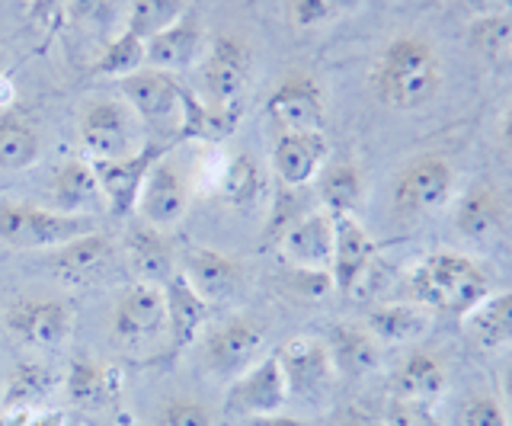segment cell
Masks as SVG:
<instances>
[{"instance_id": "1", "label": "cell", "mask_w": 512, "mask_h": 426, "mask_svg": "<svg viewBox=\"0 0 512 426\" xmlns=\"http://www.w3.org/2000/svg\"><path fill=\"white\" fill-rule=\"evenodd\" d=\"M445 61L439 45L420 33H397L381 45L368 71L372 97L394 113H420L442 93Z\"/></svg>"}, {"instance_id": "2", "label": "cell", "mask_w": 512, "mask_h": 426, "mask_svg": "<svg viewBox=\"0 0 512 426\" xmlns=\"http://www.w3.org/2000/svg\"><path fill=\"white\" fill-rule=\"evenodd\" d=\"M404 289L410 302L423 305L432 314H455V318H464L493 292L484 266L471 254L452 247L429 250L420 260H413L404 273Z\"/></svg>"}, {"instance_id": "3", "label": "cell", "mask_w": 512, "mask_h": 426, "mask_svg": "<svg viewBox=\"0 0 512 426\" xmlns=\"http://www.w3.org/2000/svg\"><path fill=\"white\" fill-rule=\"evenodd\" d=\"M458 189V170L439 151L416 154L397 170L391 183V215L394 222H420L452 205Z\"/></svg>"}, {"instance_id": "4", "label": "cell", "mask_w": 512, "mask_h": 426, "mask_svg": "<svg viewBox=\"0 0 512 426\" xmlns=\"http://www.w3.org/2000/svg\"><path fill=\"white\" fill-rule=\"evenodd\" d=\"M96 231L87 215H64L32 202H0V244L16 250H55Z\"/></svg>"}, {"instance_id": "5", "label": "cell", "mask_w": 512, "mask_h": 426, "mask_svg": "<svg viewBox=\"0 0 512 426\" xmlns=\"http://www.w3.org/2000/svg\"><path fill=\"white\" fill-rule=\"evenodd\" d=\"M141 122L122 97H93L80 106L77 135L80 148L87 151L90 164L119 161L141 151Z\"/></svg>"}, {"instance_id": "6", "label": "cell", "mask_w": 512, "mask_h": 426, "mask_svg": "<svg viewBox=\"0 0 512 426\" xmlns=\"http://www.w3.org/2000/svg\"><path fill=\"white\" fill-rule=\"evenodd\" d=\"M250 77L253 49L240 36L228 33L205 45V55L199 61V81L208 106L240 113V103H244L250 90Z\"/></svg>"}, {"instance_id": "7", "label": "cell", "mask_w": 512, "mask_h": 426, "mask_svg": "<svg viewBox=\"0 0 512 426\" xmlns=\"http://www.w3.org/2000/svg\"><path fill=\"white\" fill-rule=\"evenodd\" d=\"M4 327L23 350H58L74 330V311L58 295H20L7 305Z\"/></svg>"}, {"instance_id": "8", "label": "cell", "mask_w": 512, "mask_h": 426, "mask_svg": "<svg viewBox=\"0 0 512 426\" xmlns=\"http://www.w3.org/2000/svg\"><path fill=\"white\" fill-rule=\"evenodd\" d=\"M266 356V327L247 318V314H234V318L221 321L202 343V366L205 372L218 378V382H234L250 366H256Z\"/></svg>"}, {"instance_id": "9", "label": "cell", "mask_w": 512, "mask_h": 426, "mask_svg": "<svg viewBox=\"0 0 512 426\" xmlns=\"http://www.w3.org/2000/svg\"><path fill=\"white\" fill-rule=\"evenodd\" d=\"M167 330V302L164 289L148 282H132L116 298L109 311V334L122 346L151 343Z\"/></svg>"}, {"instance_id": "10", "label": "cell", "mask_w": 512, "mask_h": 426, "mask_svg": "<svg viewBox=\"0 0 512 426\" xmlns=\"http://www.w3.org/2000/svg\"><path fill=\"white\" fill-rule=\"evenodd\" d=\"M276 356H279V366L285 372L288 394H292V398L317 401V398H324L336 382L330 350L320 337H311V334L288 337L276 350Z\"/></svg>"}, {"instance_id": "11", "label": "cell", "mask_w": 512, "mask_h": 426, "mask_svg": "<svg viewBox=\"0 0 512 426\" xmlns=\"http://www.w3.org/2000/svg\"><path fill=\"white\" fill-rule=\"evenodd\" d=\"M189 196H192V183L186 177V170L180 167V161L164 154L148 170V177H144L135 212L141 222L170 231L173 225L183 222V215L189 209Z\"/></svg>"}, {"instance_id": "12", "label": "cell", "mask_w": 512, "mask_h": 426, "mask_svg": "<svg viewBox=\"0 0 512 426\" xmlns=\"http://www.w3.org/2000/svg\"><path fill=\"white\" fill-rule=\"evenodd\" d=\"M266 113L276 122L279 132H324V119H327L324 90H320V84L311 74L292 71L269 93Z\"/></svg>"}, {"instance_id": "13", "label": "cell", "mask_w": 512, "mask_h": 426, "mask_svg": "<svg viewBox=\"0 0 512 426\" xmlns=\"http://www.w3.org/2000/svg\"><path fill=\"white\" fill-rule=\"evenodd\" d=\"M288 382L285 372L279 366L276 353H266L256 366H250L240 378L228 385V398H224V407L228 414L237 417H269V414H282V407L288 404Z\"/></svg>"}, {"instance_id": "14", "label": "cell", "mask_w": 512, "mask_h": 426, "mask_svg": "<svg viewBox=\"0 0 512 426\" xmlns=\"http://www.w3.org/2000/svg\"><path fill=\"white\" fill-rule=\"evenodd\" d=\"M173 145L176 141H170V138L167 141H148V145H141V151L119 157V161H96L93 164L96 180H100V189H103V199L112 212L132 215L138 209L144 177H148V170L160 161V157L170 154Z\"/></svg>"}, {"instance_id": "15", "label": "cell", "mask_w": 512, "mask_h": 426, "mask_svg": "<svg viewBox=\"0 0 512 426\" xmlns=\"http://www.w3.org/2000/svg\"><path fill=\"white\" fill-rule=\"evenodd\" d=\"M336 218L327 209L301 212L279 234V254L295 273H330Z\"/></svg>"}, {"instance_id": "16", "label": "cell", "mask_w": 512, "mask_h": 426, "mask_svg": "<svg viewBox=\"0 0 512 426\" xmlns=\"http://www.w3.org/2000/svg\"><path fill=\"white\" fill-rule=\"evenodd\" d=\"M180 273L192 282L208 305L212 302H234L247 286V270L231 254H221L205 244H186L180 250Z\"/></svg>"}, {"instance_id": "17", "label": "cell", "mask_w": 512, "mask_h": 426, "mask_svg": "<svg viewBox=\"0 0 512 426\" xmlns=\"http://www.w3.org/2000/svg\"><path fill=\"white\" fill-rule=\"evenodd\" d=\"M122 254L135 282H148V286L164 289L180 273V250H176L173 238L164 228H154L148 222H135L125 231Z\"/></svg>"}, {"instance_id": "18", "label": "cell", "mask_w": 512, "mask_h": 426, "mask_svg": "<svg viewBox=\"0 0 512 426\" xmlns=\"http://www.w3.org/2000/svg\"><path fill=\"white\" fill-rule=\"evenodd\" d=\"M119 97L128 103V109L138 116V122H148L154 129L160 125H180V93L183 87L173 81V74L141 68L135 74L122 77Z\"/></svg>"}, {"instance_id": "19", "label": "cell", "mask_w": 512, "mask_h": 426, "mask_svg": "<svg viewBox=\"0 0 512 426\" xmlns=\"http://www.w3.org/2000/svg\"><path fill=\"white\" fill-rule=\"evenodd\" d=\"M394 404H407L416 410H429L445 401L448 394V369L439 356L426 350H410L397 362L388 378Z\"/></svg>"}, {"instance_id": "20", "label": "cell", "mask_w": 512, "mask_h": 426, "mask_svg": "<svg viewBox=\"0 0 512 426\" xmlns=\"http://www.w3.org/2000/svg\"><path fill=\"white\" fill-rule=\"evenodd\" d=\"M330 161L324 132H279L272 141V173L285 189L311 186Z\"/></svg>"}, {"instance_id": "21", "label": "cell", "mask_w": 512, "mask_h": 426, "mask_svg": "<svg viewBox=\"0 0 512 426\" xmlns=\"http://www.w3.org/2000/svg\"><path fill=\"white\" fill-rule=\"evenodd\" d=\"M336 238H333V260H330V282L336 292H356L372 263L378 257V244L356 215H333Z\"/></svg>"}, {"instance_id": "22", "label": "cell", "mask_w": 512, "mask_h": 426, "mask_svg": "<svg viewBox=\"0 0 512 426\" xmlns=\"http://www.w3.org/2000/svg\"><path fill=\"white\" fill-rule=\"evenodd\" d=\"M116 263V250H112V241L103 238V234H84L71 244H61L48 254L45 266L61 286H93V282L106 279V273Z\"/></svg>"}, {"instance_id": "23", "label": "cell", "mask_w": 512, "mask_h": 426, "mask_svg": "<svg viewBox=\"0 0 512 426\" xmlns=\"http://www.w3.org/2000/svg\"><path fill=\"white\" fill-rule=\"evenodd\" d=\"M205 29L196 17H186L180 23H173L164 33H157L154 39L144 42V68L154 71H186L192 65H199L205 55Z\"/></svg>"}, {"instance_id": "24", "label": "cell", "mask_w": 512, "mask_h": 426, "mask_svg": "<svg viewBox=\"0 0 512 426\" xmlns=\"http://www.w3.org/2000/svg\"><path fill=\"white\" fill-rule=\"evenodd\" d=\"M48 196H52V209L64 215H87L100 212L106 199L100 180H96V170L90 161H64L52 170V180H48Z\"/></svg>"}, {"instance_id": "25", "label": "cell", "mask_w": 512, "mask_h": 426, "mask_svg": "<svg viewBox=\"0 0 512 426\" xmlns=\"http://www.w3.org/2000/svg\"><path fill=\"white\" fill-rule=\"evenodd\" d=\"M324 343L330 350L336 378H365L381 366V343L372 337V330L365 324H333Z\"/></svg>"}, {"instance_id": "26", "label": "cell", "mask_w": 512, "mask_h": 426, "mask_svg": "<svg viewBox=\"0 0 512 426\" xmlns=\"http://www.w3.org/2000/svg\"><path fill=\"white\" fill-rule=\"evenodd\" d=\"M58 388V375L48 362L26 356L7 372L4 391H0V407L4 414H16V410H36L42 401L52 398V391Z\"/></svg>"}, {"instance_id": "27", "label": "cell", "mask_w": 512, "mask_h": 426, "mask_svg": "<svg viewBox=\"0 0 512 426\" xmlns=\"http://www.w3.org/2000/svg\"><path fill=\"white\" fill-rule=\"evenodd\" d=\"M164 302H167V330L173 350H186V346L196 343L208 321V302L192 289V282L183 273H176L164 286Z\"/></svg>"}, {"instance_id": "28", "label": "cell", "mask_w": 512, "mask_h": 426, "mask_svg": "<svg viewBox=\"0 0 512 426\" xmlns=\"http://www.w3.org/2000/svg\"><path fill=\"white\" fill-rule=\"evenodd\" d=\"M432 318H436L432 311L404 298V302L378 305L375 311H368L365 327L372 330V337L381 346H407V343H416L420 337L429 334Z\"/></svg>"}, {"instance_id": "29", "label": "cell", "mask_w": 512, "mask_h": 426, "mask_svg": "<svg viewBox=\"0 0 512 426\" xmlns=\"http://www.w3.org/2000/svg\"><path fill=\"white\" fill-rule=\"evenodd\" d=\"M464 330L480 350H509L512 346V289L490 292L464 314Z\"/></svg>"}, {"instance_id": "30", "label": "cell", "mask_w": 512, "mask_h": 426, "mask_svg": "<svg viewBox=\"0 0 512 426\" xmlns=\"http://www.w3.org/2000/svg\"><path fill=\"white\" fill-rule=\"evenodd\" d=\"M317 183V196H320V209H327L330 215H356L365 202V177L362 167L356 161H327V167L320 170Z\"/></svg>"}, {"instance_id": "31", "label": "cell", "mask_w": 512, "mask_h": 426, "mask_svg": "<svg viewBox=\"0 0 512 426\" xmlns=\"http://www.w3.org/2000/svg\"><path fill=\"white\" fill-rule=\"evenodd\" d=\"M240 113H228V109H215L205 100H196L183 87L180 93V125H176L173 141H202V145H221L237 129Z\"/></svg>"}, {"instance_id": "32", "label": "cell", "mask_w": 512, "mask_h": 426, "mask_svg": "<svg viewBox=\"0 0 512 426\" xmlns=\"http://www.w3.org/2000/svg\"><path fill=\"white\" fill-rule=\"evenodd\" d=\"M266 196H269V180H266V170L256 164V157L231 154L221 189H218V199L237 212H253L256 205L266 202Z\"/></svg>"}, {"instance_id": "33", "label": "cell", "mask_w": 512, "mask_h": 426, "mask_svg": "<svg viewBox=\"0 0 512 426\" xmlns=\"http://www.w3.org/2000/svg\"><path fill=\"white\" fill-rule=\"evenodd\" d=\"M122 391V375L87 356H77L68 369V394L77 407H106Z\"/></svg>"}, {"instance_id": "34", "label": "cell", "mask_w": 512, "mask_h": 426, "mask_svg": "<svg viewBox=\"0 0 512 426\" xmlns=\"http://www.w3.org/2000/svg\"><path fill=\"white\" fill-rule=\"evenodd\" d=\"M503 222V202L487 186H471L468 193L458 199L455 228L471 241H484L500 228Z\"/></svg>"}, {"instance_id": "35", "label": "cell", "mask_w": 512, "mask_h": 426, "mask_svg": "<svg viewBox=\"0 0 512 426\" xmlns=\"http://www.w3.org/2000/svg\"><path fill=\"white\" fill-rule=\"evenodd\" d=\"M39 154L42 138L36 125L13 113H0V170H26L39 161Z\"/></svg>"}, {"instance_id": "36", "label": "cell", "mask_w": 512, "mask_h": 426, "mask_svg": "<svg viewBox=\"0 0 512 426\" xmlns=\"http://www.w3.org/2000/svg\"><path fill=\"white\" fill-rule=\"evenodd\" d=\"M186 13H189V0H132L125 29L148 42L157 33L170 29L173 23H180Z\"/></svg>"}, {"instance_id": "37", "label": "cell", "mask_w": 512, "mask_h": 426, "mask_svg": "<svg viewBox=\"0 0 512 426\" xmlns=\"http://www.w3.org/2000/svg\"><path fill=\"white\" fill-rule=\"evenodd\" d=\"M141 68H144V39H138L135 33L122 29V33L109 45H103V52H100V58H96V65H93V74L122 81V77L135 74Z\"/></svg>"}, {"instance_id": "38", "label": "cell", "mask_w": 512, "mask_h": 426, "mask_svg": "<svg viewBox=\"0 0 512 426\" xmlns=\"http://www.w3.org/2000/svg\"><path fill=\"white\" fill-rule=\"evenodd\" d=\"M215 423H218L215 407L205 404L202 398H192V394H173V398H164L154 410V426H215Z\"/></svg>"}, {"instance_id": "39", "label": "cell", "mask_w": 512, "mask_h": 426, "mask_svg": "<svg viewBox=\"0 0 512 426\" xmlns=\"http://www.w3.org/2000/svg\"><path fill=\"white\" fill-rule=\"evenodd\" d=\"M228 161H231V151L224 145H205V151L196 157V173H192V180H189L192 189H196L199 196H218Z\"/></svg>"}, {"instance_id": "40", "label": "cell", "mask_w": 512, "mask_h": 426, "mask_svg": "<svg viewBox=\"0 0 512 426\" xmlns=\"http://www.w3.org/2000/svg\"><path fill=\"white\" fill-rule=\"evenodd\" d=\"M458 426H512V417L493 394H471L458 410Z\"/></svg>"}, {"instance_id": "41", "label": "cell", "mask_w": 512, "mask_h": 426, "mask_svg": "<svg viewBox=\"0 0 512 426\" xmlns=\"http://www.w3.org/2000/svg\"><path fill=\"white\" fill-rule=\"evenodd\" d=\"M288 20L295 29H320L340 17H336L330 0H288Z\"/></svg>"}, {"instance_id": "42", "label": "cell", "mask_w": 512, "mask_h": 426, "mask_svg": "<svg viewBox=\"0 0 512 426\" xmlns=\"http://www.w3.org/2000/svg\"><path fill=\"white\" fill-rule=\"evenodd\" d=\"M378 426H432L426 410H416L407 404H394L391 410H384L378 417Z\"/></svg>"}, {"instance_id": "43", "label": "cell", "mask_w": 512, "mask_h": 426, "mask_svg": "<svg viewBox=\"0 0 512 426\" xmlns=\"http://www.w3.org/2000/svg\"><path fill=\"white\" fill-rule=\"evenodd\" d=\"M77 20H109L116 0H64Z\"/></svg>"}, {"instance_id": "44", "label": "cell", "mask_w": 512, "mask_h": 426, "mask_svg": "<svg viewBox=\"0 0 512 426\" xmlns=\"http://www.w3.org/2000/svg\"><path fill=\"white\" fill-rule=\"evenodd\" d=\"M330 426H378V414H372V410L362 404H349L343 410H336Z\"/></svg>"}, {"instance_id": "45", "label": "cell", "mask_w": 512, "mask_h": 426, "mask_svg": "<svg viewBox=\"0 0 512 426\" xmlns=\"http://www.w3.org/2000/svg\"><path fill=\"white\" fill-rule=\"evenodd\" d=\"M244 426H314L301 417H288V414H269V417H250Z\"/></svg>"}, {"instance_id": "46", "label": "cell", "mask_w": 512, "mask_h": 426, "mask_svg": "<svg viewBox=\"0 0 512 426\" xmlns=\"http://www.w3.org/2000/svg\"><path fill=\"white\" fill-rule=\"evenodd\" d=\"M500 404L506 407V414L512 417V356L500 366Z\"/></svg>"}, {"instance_id": "47", "label": "cell", "mask_w": 512, "mask_h": 426, "mask_svg": "<svg viewBox=\"0 0 512 426\" xmlns=\"http://www.w3.org/2000/svg\"><path fill=\"white\" fill-rule=\"evenodd\" d=\"M13 103H16V84L7 71H0V113H10Z\"/></svg>"}, {"instance_id": "48", "label": "cell", "mask_w": 512, "mask_h": 426, "mask_svg": "<svg viewBox=\"0 0 512 426\" xmlns=\"http://www.w3.org/2000/svg\"><path fill=\"white\" fill-rule=\"evenodd\" d=\"M26 426H64V414H61V410H42V414L32 410Z\"/></svg>"}, {"instance_id": "49", "label": "cell", "mask_w": 512, "mask_h": 426, "mask_svg": "<svg viewBox=\"0 0 512 426\" xmlns=\"http://www.w3.org/2000/svg\"><path fill=\"white\" fill-rule=\"evenodd\" d=\"M330 4H333V10H336V17H349V13H356L362 4H365V0H330Z\"/></svg>"}, {"instance_id": "50", "label": "cell", "mask_w": 512, "mask_h": 426, "mask_svg": "<svg viewBox=\"0 0 512 426\" xmlns=\"http://www.w3.org/2000/svg\"><path fill=\"white\" fill-rule=\"evenodd\" d=\"M29 423V410H16V414L0 417V426H26Z\"/></svg>"}, {"instance_id": "51", "label": "cell", "mask_w": 512, "mask_h": 426, "mask_svg": "<svg viewBox=\"0 0 512 426\" xmlns=\"http://www.w3.org/2000/svg\"><path fill=\"white\" fill-rule=\"evenodd\" d=\"M503 138L512 145V103L506 106V116H503Z\"/></svg>"}, {"instance_id": "52", "label": "cell", "mask_w": 512, "mask_h": 426, "mask_svg": "<svg viewBox=\"0 0 512 426\" xmlns=\"http://www.w3.org/2000/svg\"><path fill=\"white\" fill-rule=\"evenodd\" d=\"M0 71H4V49H0Z\"/></svg>"}]
</instances>
